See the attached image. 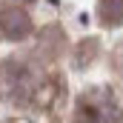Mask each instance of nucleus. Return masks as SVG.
Instances as JSON below:
<instances>
[{
    "label": "nucleus",
    "instance_id": "obj_4",
    "mask_svg": "<svg viewBox=\"0 0 123 123\" xmlns=\"http://www.w3.org/2000/svg\"><path fill=\"white\" fill-rule=\"evenodd\" d=\"M3 123H31L29 117H9V120H3Z\"/></svg>",
    "mask_w": 123,
    "mask_h": 123
},
{
    "label": "nucleus",
    "instance_id": "obj_2",
    "mask_svg": "<svg viewBox=\"0 0 123 123\" xmlns=\"http://www.w3.org/2000/svg\"><path fill=\"white\" fill-rule=\"evenodd\" d=\"M0 29L12 40H23L31 31V20H29V14L23 9H3L0 12Z\"/></svg>",
    "mask_w": 123,
    "mask_h": 123
},
{
    "label": "nucleus",
    "instance_id": "obj_3",
    "mask_svg": "<svg viewBox=\"0 0 123 123\" xmlns=\"http://www.w3.org/2000/svg\"><path fill=\"white\" fill-rule=\"evenodd\" d=\"M97 14H100V23L120 26L123 23V0H100L97 3Z\"/></svg>",
    "mask_w": 123,
    "mask_h": 123
},
{
    "label": "nucleus",
    "instance_id": "obj_1",
    "mask_svg": "<svg viewBox=\"0 0 123 123\" xmlns=\"http://www.w3.org/2000/svg\"><path fill=\"white\" fill-rule=\"evenodd\" d=\"M72 123H123V106L106 86H92L77 97Z\"/></svg>",
    "mask_w": 123,
    "mask_h": 123
}]
</instances>
